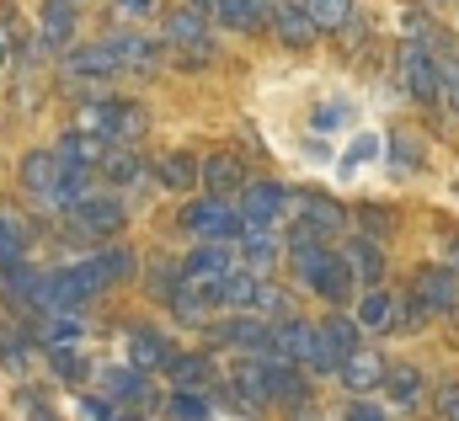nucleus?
<instances>
[{
    "label": "nucleus",
    "mask_w": 459,
    "mask_h": 421,
    "mask_svg": "<svg viewBox=\"0 0 459 421\" xmlns=\"http://www.w3.org/2000/svg\"><path fill=\"white\" fill-rule=\"evenodd\" d=\"M240 256H246L251 272L273 267V262H278V235H273V229H246V235H240Z\"/></svg>",
    "instance_id": "nucleus-35"
},
{
    "label": "nucleus",
    "mask_w": 459,
    "mask_h": 421,
    "mask_svg": "<svg viewBox=\"0 0 459 421\" xmlns=\"http://www.w3.org/2000/svg\"><path fill=\"white\" fill-rule=\"evenodd\" d=\"M48 363H54V374H59L65 384H81V379H86V357H81V347H48Z\"/></svg>",
    "instance_id": "nucleus-43"
},
{
    "label": "nucleus",
    "mask_w": 459,
    "mask_h": 421,
    "mask_svg": "<svg viewBox=\"0 0 459 421\" xmlns=\"http://www.w3.org/2000/svg\"><path fill=\"white\" fill-rule=\"evenodd\" d=\"M374 150H379V139H358V144L347 150V166H363V160H368Z\"/></svg>",
    "instance_id": "nucleus-51"
},
{
    "label": "nucleus",
    "mask_w": 459,
    "mask_h": 421,
    "mask_svg": "<svg viewBox=\"0 0 459 421\" xmlns=\"http://www.w3.org/2000/svg\"><path fill=\"white\" fill-rule=\"evenodd\" d=\"M59 171H65V160H59L54 150H32V155L22 160V187H27L32 198H43V203H48V193H54Z\"/></svg>",
    "instance_id": "nucleus-24"
},
{
    "label": "nucleus",
    "mask_w": 459,
    "mask_h": 421,
    "mask_svg": "<svg viewBox=\"0 0 459 421\" xmlns=\"http://www.w3.org/2000/svg\"><path fill=\"white\" fill-rule=\"evenodd\" d=\"M91 262H97V272H102V283H108V288L128 283V278L139 272V262H134V251H128V245H102Z\"/></svg>",
    "instance_id": "nucleus-33"
},
{
    "label": "nucleus",
    "mask_w": 459,
    "mask_h": 421,
    "mask_svg": "<svg viewBox=\"0 0 459 421\" xmlns=\"http://www.w3.org/2000/svg\"><path fill=\"white\" fill-rule=\"evenodd\" d=\"M102 390H108L113 400H128V406L150 400V384H144V374H134V368H108V374H102Z\"/></svg>",
    "instance_id": "nucleus-37"
},
{
    "label": "nucleus",
    "mask_w": 459,
    "mask_h": 421,
    "mask_svg": "<svg viewBox=\"0 0 459 421\" xmlns=\"http://www.w3.org/2000/svg\"><path fill=\"white\" fill-rule=\"evenodd\" d=\"M166 48H182V59H187V64H204V59H214L209 16H198L193 5H177V11H166Z\"/></svg>",
    "instance_id": "nucleus-5"
},
{
    "label": "nucleus",
    "mask_w": 459,
    "mask_h": 421,
    "mask_svg": "<svg viewBox=\"0 0 459 421\" xmlns=\"http://www.w3.org/2000/svg\"><path fill=\"white\" fill-rule=\"evenodd\" d=\"M102 176H108L113 187H134V182L144 176V160H139L134 150H108V155H102Z\"/></svg>",
    "instance_id": "nucleus-39"
},
{
    "label": "nucleus",
    "mask_w": 459,
    "mask_h": 421,
    "mask_svg": "<svg viewBox=\"0 0 459 421\" xmlns=\"http://www.w3.org/2000/svg\"><path fill=\"white\" fill-rule=\"evenodd\" d=\"M326 251H332V245H321L316 235H299V229H294V235H289V267H294V278H305V283H310V278H316V267L326 262Z\"/></svg>",
    "instance_id": "nucleus-31"
},
{
    "label": "nucleus",
    "mask_w": 459,
    "mask_h": 421,
    "mask_svg": "<svg viewBox=\"0 0 459 421\" xmlns=\"http://www.w3.org/2000/svg\"><path fill=\"white\" fill-rule=\"evenodd\" d=\"M289 213H294V229L299 235H316V240H332V235L347 229V213L332 198H321V193H294L289 198Z\"/></svg>",
    "instance_id": "nucleus-9"
},
{
    "label": "nucleus",
    "mask_w": 459,
    "mask_h": 421,
    "mask_svg": "<svg viewBox=\"0 0 459 421\" xmlns=\"http://www.w3.org/2000/svg\"><path fill=\"white\" fill-rule=\"evenodd\" d=\"M150 294L171 305V299L182 294V267H171V262H155V267H150Z\"/></svg>",
    "instance_id": "nucleus-44"
},
{
    "label": "nucleus",
    "mask_w": 459,
    "mask_h": 421,
    "mask_svg": "<svg viewBox=\"0 0 459 421\" xmlns=\"http://www.w3.org/2000/svg\"><path fill=\"white\" fill-rule=\"evenodd\" d=\"M75 0H43V11H38V38L48 43V48H65L70 38H75Z\"/></svg>",
    "instance_id": "nucleus-22"
},
{
    "label": "nucleus",
    "mask_w": 459,
    "mask_h": 421,
    "mask_svg": "<svg viewBox=\"0 0 459 421\" xmlns=\"http://www.w3.org/2000/svg\"><path fill=\"white\" fill-rule=\"evenodd\" d=\"M0 363H5V374H27L32 368V347L22 336H5L0 341Z\"/></svg>",
    "instance_id": "nucleus-46"
},
{
    "label": "nucleus",
    "mask_w": 459,
    "mask_h": 421,
    "mask_svg": "<svg viewBox=\"0 0 459 421\" xmlns=\"http://www.w3.org/2000/svg\"><path fill=\"white\" fill-rule=\"evenodd\" d=\"M444 256H449V272H455V278H459V235H455V240H449V251H444Z\"/></svg>",
    "instance_id": "nucleus-56"
},
{
    "label": "nucleus",
    "mask_w": 459,
    "mask_h": 421,
    "mask_svg": "<svg viewBox=\"0 0 459 421\" xmlns=\"http://www.w3.org/2000/svg\"><path fill=\"white\" fill-rule=\"evenodd\" d=\"M108 283H102V272H97V262L86 256V262H70V267H59V272H43V315L48 310H59V315H75L86 299H97Z\"/></svg>",
    "instance_id": "nucleus-1"
},
{
    "label": "nucleus",
    "mask_w": 459,
    "mask_h": 421,
    "mask_svg": "<svg viewBox=\"0 0 459 421\" xmlns=\"http://www.w3.org/2000/svg\"><path fill=\"white\" fill-rule=\"evenodd\" d=\"M5 299L11 305H27V310H43V272H32L27 262L5 267Z\"/></svg>",
    "instance_id": "nucleus-26"
},
{
    "label": "nucleus",
    "mask_w": 459,
    "mask_h": 421,
    "mask_svg": "<svg viewBox=\"0 0 459 421\" xmlns=\"http://www.w3.org/2000/svg\"><path fill=\"white\" fill-rule=\"evenodd\" d=\"M342 256H347V267H352V278H368V283L385 278V251H379L368 235H352L342 245Z\"/></svg>",
    "instance_id": "nucleus-27"
},
{
    "label": "nucleus",
    "mask_w": 459,
    "mask_h": 421,
    "mask_svg": "<svg viewBox=\"0 0 459 421\" xmlns=\"http://www.w3.org/2000/svg\"><path fill=\"white\" fill-rule=\"evenodd\" d=\"M352 352H358V320L326 315L316 325V374H337Z\"/></svg>",
    "instance_id": "nucleus-7"
},
{
    "label": "nucleus",
    "mask_w": 459,
    "mask_h": 421,
    "mask_svg": "<svg viewBox=\"0 0 459 421\" xmlns=\"http://www.w3.org/2000/svg\"><path fill=\"white\" fill-rule=\"evenodd\" d=\"M54 155H59L65 166H86V171H91V166H102L108 144H102V139H91V133H81V128H70V133L59 139V150H54Z\"/></svg>",
    "instance_id": "nucleus-29"
},
{
    "label": "nucleus",
    "mask_w": 459,
    "mask_h": 421,
    "mask_svg": "<svg viewBox=\"0 0 459 421\" xmlns=\"http://www.w3.org/2000/svg\"><path fill=\"white\" fill-rule=\"evenodd\" d=\"M166 417L171 421H209L214 417V406H209V395H187V390H177V395L166 400Z\"/></svg>",
    "instance_id": "nucleus-42"
},
{
    "label": "nucleus",
    "mask_w": 459,
    "mask_h": 421,
    "mask_svg": "<svg viewBox=\"0 0 459 421\" xmlns=\"http://www.w3.org/2000/svg\"><path fill=\"white\" fill-rule=\"evenodd\" d=\"M65 75H75V81H108L117 75V59L108 43H81V48H70L65 54Z\"/></svg>",
    "instance_id": "nucleus-21"
},
{
    "label": "nucleus",
    "mask_w": 459,
    "mask_h": 421,
    "mask_svg": "<svg viewBox=\"0 0 459 421\" xmlns=\"http://www.w3.org/2000/svg\"><path fill=\"white\" fill-rule=\"evenodd\" d=\"M347 112H352L347 102H321L316 112H310V128H316V133H332V128L347 123Z\"/></svg>",
    "instance_id": "nucleus-47"
},
{
    "label": "nucleus",
    "mask_w": 459,
    "mask_h": 421,
    "mask_svg": "<svg viewBox=\"0 0 459 421\" xmlns=\"http://www.w3.org/2000/svg\"><path fill=\"white\" fill-rule=\"evenodd\" d=\"M177 352H171V341H166V331H155V325H134L128 331V368L134 374H155V368H166Z\"/></svg>",
    "instance_id": "nucleus-15"
},
{
    "label": "nucleus",
    "mask_w": 459,
    "mask_h": 421,
    "mask_svg": "<svg viewBox=\"0 0 459 421\" xmlns=\"http://www.w3.org/2000/svg\"><path fill=\"white\" fill-rule=\"evenodd\" d=\"M273 32L283 38V43H294V48H305V43H316V21H310V11L305 5H294V0H283V5H273Z\"/></svg>",
    "instance_id": "nucleus-25"
},
{
    "label": "nucleus",
    "mask_w": 459,
    "mask_h": 421,
    "mask_svg": "<svg viewBox=\"0 0 459 421\" xmlns=\"http://www.w3.org/2000/svg\"><path fill=\"white\" fill-rule=\"evenodd\" d=\"M267 390H273V400H283V406H305V400H310L305 379H299L294 368H283V363H267Z\"/></svg>",
    "instance_id": "nucleus-36"
},
{
    "label": "nucleus",
    "mask_w": 459,
    "mask_h": 421,
    "mask_svg": "<svg viewBox=\"0 0 459 421\" xmlns=\"http://www.w3.org/2000/svg\"><path fill=\"white\" fill-rule=\"evenodd\" d=\"M342 417L347 421H385V411H379V406H368V400H352Z\"/></svg>",
    "instance_id": "nucleus-50"
},
{
    "label": "nucleus",
    "mask_w": 459,
    "mask_h": 421,
    "mask_svg": "<svg viewBox=\"0 0 459 421\" xmlns=\"http://www.w3.org/2000/svg\"><path fill=\"white\" fill-rule=\"evenodd\" d=\"M150 5H155V0H117V11H128V16H144Z\"/></svg>",
    "instance_id": "nucleus-53"
},
{
    "label": "nucleus",
    "mask_w": 459,
    "mask_h": 421,
    "mask_svg": "<svg viewBox=\"0 0 459 421\" xmlns=\"http://www.w3.org/2000/svg\"><path fill=\"white\" fill-rule=\"evenodd\" d=\"M433 411H438V421H459V379L438 384V395H433Z\"/></svg>",
    "instance_id": "nucleus-48"
},
{
    "label": "nucleus",
    "mask_w": 459,
    "mask_h": 421,
    "mask_svg": "<svg viewBox=\"0 0 459 421\" xmlns=\"http://www.w3.org/2000/svg\"><path fill=\"white\" fill-rule=\"evenodd\" d=\"M113 421H128V417H113Z\"/></svg>",
    "instance_id": "nucleus-57"
},
{
    "label": "nucleus",
    "mask_w": 459,
    "mask_h": 421,
    "mask_svg": "<svg viewBox=\"0 0 459 421\" xmlns=\"http://www.w3.org/2000/svg\"><path fill=\"white\" fill-rule=\"evenodd\" d=\"M225 27H240V32H256L273 11H267V0H220V11H214Z\"/></svg>",
    "instance_id": "nucleus-34"
},
{
    "label": "nucleus",
    "mask_w": 459,
    "mask_h": 421,
    "mask_svg": "<svg viewBox=\"0 0 459 421\" xmlns=\"http://www.w3.org/2000/svg\"><path fill=\"white\" fill-rule=\"evenodd\" d=\"M283 213H289V187L283 182L256 176V182L240 187V219H246V229H273Z\"/></svg>",
    "instance_id": "nucleus-6"
},
{
    "label": "nucleus",
    "mask_w": 459,
    "mask_h": 421,
    "mask_svg": "<svg viewBox=\"0 0 459 421\" xmlns=\"http://www.w3.org/2000/svg\"><path fill=\"white\" fill-rule=\"evenodd\" d=\"M267 363H283V368H299V363H310L316 368V325L310 320H283V325H273V336H267Z\"/></svg>",
    "instance_id": "nucleus-8"
},
{
    "label": "nucleus",
    "mask_w": 459,
    "mask_h": 421,
    "mask_svg": "<svg viewBox=\"0 0 459 421\" xmlns=\"http://www.w3.org/2000/svg\"><path fill=\"white\" fill-rule=\"evenodd\" d=\"M363 224H368V229H385V235L395 229V219H390V213H379V209H368V213H363Z\"/></svg>",
    "instance_id": "nucleus-52"
},
{
    "label": "nucleus",
    "mask_w": 459,
    "mask_h": 421,
    "mask_svg": "<svg viewBox=\"0 0 459 421\" xmlns=\"http://www.w3.org/2000/svg\"><path fill=\"white\" fill-rule=\"evenodd\" d=\"M385 390H390V400H395V406H411V400L422 395V368H411V363L385 368Z\"/></svg>",
    "instance_id": "nucleus-40"
},
{
    "label": "nucleus",
    "mask_w": 459,
    "mask_h": 421,
    "mask_svg": "<svg viewBox=\"0 0 459 421\" xmlns=\"http://www.w3.org/2000/svg\"><path fill=\"white\" fill-rule=\"evenodd\" d=\"M214 331V341L220 347H235V352H251V357H267V336H273V325L262 315H230L220 325H209Z\"/></svg>",
    "instance_id": "nucleus-14"
},
{
    "label": "nucleus",
    "mask_w": 459,
    "mask_h": 421,
    "mask_svg": "<svg viewBox=\"0 0 459 421\" xmlns=\"http://www.w3.org/2000/svg\"><path fill=\"white\" fill-rule=\"evenodd\" d=\"M198 182L209 187V198H235L251 176H246L240 155H209V160H198Z\"/></svg>",
    "instance_id": "nucleus-17"
},
{
    "label": "nucleus",
    "mask_w": 459,
    "mask_h": 421,
    "mask_svg": "<svg viewBox=\"0 0 459 421\" xmlns=\"http://www.w3.org/2000/svg\"><path fill=\"white\" fill-rule=\"evenodd\" d=\"M220 288V305H230L235 315H256V310H273L278 305V288L262 278V272H230L225 283H214Z\"/></svg>",
    "instance_id": "nucleus-10"
},
{
    "label": "nucleus",
    "mask_w": 459,
    "mask_h": 421,
    "mask_svg": "<svg viewBox=\"0 0 459 421\" xmlns=\"http://www.w3.org/2000/svg\"><path fill=\"white\" fill-rule=\"evenodd\" d=\"M38 336H43L48 347H81V336H86V320H81V315H59V310H48V315L38 320Z\"/></svg>",
    "instance_id": "nucleus-32"
},
{
    "label": "nucleus",
    "mask_w": 459,
    "mask_h": 421,
    "mask_svg": "<svg viewBox=\"0 0 459 421\" xmlns=\"http://www.w3.org/2000/svg\"><path fill=\"white\" fill-rule=\"evenodd\" d=\"M337 379H342L352 395H368V390H379V384H385V363H379V352L358 347L342 368H337Z\"/></svg>",
    "instance_id": "nucleus-23"
},
{
    "label": "nucleus",
    "mask_w": 459,
    "mask_h": 421,
    "mask_svg": "<svg viewBox=\"0 0 459 421\" xmlns=\"http://www.w3.org/2000/svg\"><path fill=\"white\" fill-rule=\"evenodd\" d=\"M358 331H390L395 325V294L390 288H368L363 299H358Z\"/></svg>",
    "instance_id": "nucleus-28"
},
{
    "label": "nucleus",
    "mask_w": 459,
    "mask_h": 421,
    "mask_svg": "<svg viewBox=\"0 0 459 421\" xmlns=\"http://www.w3.org/2000/svg\"><path fill=\"white\" fill-rule=\"evenodd\" d=\"M401 86H406L417 102L438 107V91H444V64H438V54H433V48H422L417 38H411V43H401Z\"/></svg>",
    "instance_id": "nucleus-4"
},
{
    "label": "nucleus",
    "mask_w": 459,
    "mask_h": 421,
    "mask_svg": "<svg viewBox=\"0 0 459 421\" xmlns=\"http://www.w3.org/2000/svg\"><path fill=\"white\" fill-rule=\"evenodd\" d=\"M411 299L433 315H449V310H459V278L449 272V267H417V278H411Z\"/></svg>",
    "instance_id": "nucleus-13"
},
{
    "label": "nucleus",
    "mask_w": 459,
    "mask_h": 421,
    "mask_svg": "<svg viewBox=\"0 0 459 421\" xmlns=\"http://www.w3.org/2000/svg\"><path fill=\"white\" fill-rule=\"evenodd\" d=\"M108 48H113L117 70H155V64L166 59V43H155V38H144V32H113Z\"/></svg>",
    "instance_id": "nucleus-16"
},
{
    "label": "nucleus",
    "mask_w": 459,
    "mask_h": 421,
    "mask_svg": "<svg viewBox=\"0 0 459 421\" xmlns=\"http://www.w3.org/2000/svg\"><path fill=\"white\" fill-rule=\"evenodd\" d=\"M144 123H150V117H144L139 102H91V107H81V123H75V128L91 133V139H102V144L113 139L117 150H128V144L144 133Z\"/></svg>",
    "instance_id": "nucleus-2"
},
{
    "label": "nucleus",
    "mask_w": 459,
    "mask_h": 421,
    "mask_svg": "<svg viewBox=\"0 0 459 421\" xmlns=\"http://www.w3.org/2000/svg\"><path fill=\"white\" fill-rule=\"evenodd\" d=\"M155 182L171 187V193H193V187H198V155H187V150L166 155V160L155 166Z\"/></svg>",
    "instance_id": "nucleus-30"
},
{
    "label": "nucleus",
    "mask_w": 459,
    "mask_h": 421,
    "mask_svg": "<svg viewBox=\"0 0 459 421\" xmlns=\"http://www.w3.org/2000/svg\"><path fill=\"white\" fill-rule=\"evenodd\" d=\"M438 107L459 117V64H444V91H438Z\"/></svg>",
    "instance_id": "nucleus-49"
},
{
    "label": "nucleus",
    "mask_w": 459,
    "mask_h": 421,
    "mask_svg": "<svg viewBox=\"0 0 459 421\" xmlns=\"http://www.w3.org/2000/svg\"><path fill=\"white\" fill-rule=\"evenodd\" d=\"M5 70H11V32L0 27V75H5Z\"/></svg>",
    "instance_id": "nucleus-54"
},
{
    "label": "nucleus",
    "mask_w": 459,
    "mask_h": 421,
    "mask_svg": "<svg viewBox=\"0 0 459 421\" xmlns=\"http://www.w3.org/2000/svg\"><path fill=\"white\" fill-rule=\"evenodd\" d=\"M310 288H316L326 305H342V299H352V294H358V278H352V267H347L342 251H326V262L316 267Z\"/></svg>",
    "instance_id": "nucleus-18"
},
{
    "label": "nucleus",
    "mask_w": 459,
    "mask_h": 421,
    "mask_svg": "<svg viewBox=\"0 0 459 421\" xmlns=\"http://www.w3.org/2000/svg\"><path fill=\"white\" fill-rule=\"evenodd\" d=\"M182 224L204 240V245H225V240H240L246 235V219H240V209L230 203V198H198V203H187L182 209Z\"/></svg>",
    "instance_id": "nucleus-3"
},
{
    "label": "nucleus",
    "mask_w": 459,
    "mask_h": 421,
    "mask_svg": "<svg viewBox=\"0 0 459 421\" xmlns=\"http://www.w3.org/2000/svg\"><path fill=\"white\" fill-rule=\"evenodd\" d=\"M75 229H86V235H117L123 224H128V203L117 198V193H91V198H81L75 209Z\"/></svg>",
    "instance_id": "nucleus-11"
},
{
    "label": "nucleus",
    "mask_w": 459,
    "mask_h": 421,
    "mask_svg": "<svg viewBox=\"0 0 459 421\" xmlns=\"http://www.w3.org/2000/svg\"><path fill=\"white\" fill-rule=\"evenodd\" d=\"M230 400H235L246 417H256L262 406H273V390H267V357H246V363H235V374H230Z\"/></svg>",
    "instance_id": "nucleus-12"
},
{
    "label": "nucleus",
    "mask_w": 459,
    "mask_h": 421,
    "mask_svg": "<svg viewBox=\"0 0 459 421\" xmlns=\"http://www.w3.org/2000/svg\"><path fill=\"white\" fill-rule=\"evenodd\" d=\"M230 272V251L225 245H198V251H187V262H182V283H204V288H214V283H225Z\"/></svg>",
    "instance_id": "nucleus-20"
},
{
    "label": "nucleus",
    "mask_w": 459,
    "mask_h": 421,
    "mask_svg": "<svg viewBox=\"0 0 459 421\" xmlns=\"http://www.w3.org/2000/svg\"><path fill=\"white\" fill-rule=\"evenodd\" d=\"M166 374H171V384L177 390H187V395H209V384H214V357L209 352H177L171 363H166Z\"/></svg>",
    "instance_id": "nucleus-19"
},
{
    "label": "nucleus",
    "mask_w": 459,
    "mask_h": 421,
    "mask_svg": "<svg viewBox=\"0 0 459 421\" xmlns=\"http://www.w3.org/2000/svg\"><path fill=\"white\" fill-rule=\"evenodd\" d=\"M27 256V224L16 213H0V272Z\"/></svg>",
    "instance_id": "nucleus-38"
},
{
    "label": "nucleus",
    "mask_w": 459,
    "mask_h": 421,
    "mask_svg": "<svg viewBox=\"0 0 459 421\" xmlns=\"http://www.w3.org/2000/svg\"><path fill=\"white\" fill-rule=\"evenodd\" d=\"M187 5H193L198 16H214V11H220V0H187Z\"/></svg>",
    "instance_id": "nucleus-55"
},
{
    "label": "nucleus",
    "mask_w": 459,
    "mask_h": 421,
    "mask_svg": "<svg viewBox=\"0 0 459 421\" xmlns=\"http://www.w3.org/2000/svg\"><path fill=\"white\" fill-rule=\"evenodd\" d=\"M390 160H395V171H417V166H422L417 139H411V133H390Z\"/></svg>",
    "instance_id": "nucleus-45"
},
{
    "label": "nucleus",
    "mask_w": 459,
    "mask_h": 421,
    "mask_svg": "<svg viewBox=\"0 0 459 421\" xmlns=\"http://www.w3.org/2000/svg\"><path fill=\"white\" fill-rule=\"evenodd\" d=\"M305 11H310L316 32H337L352 21V0H305Z\"/></svg>",
    "instance_id": "nucleus-41"
}]
</instances>
